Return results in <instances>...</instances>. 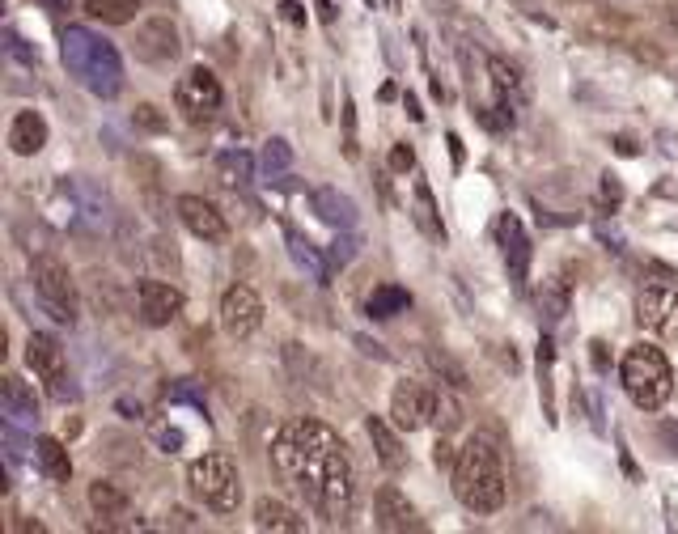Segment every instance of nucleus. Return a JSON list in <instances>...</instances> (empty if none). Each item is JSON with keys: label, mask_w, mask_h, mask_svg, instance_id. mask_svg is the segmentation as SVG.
<instances>
[{"label": "nucleus", "mask_w": 678, "mask_h": 534, "mask_svg": "<svg viewBox=\"0 0 678 534\" xmlns=\"http://www.w3.org/2000/svg\"><path fill=\"white\" fill-rule=\"evenodd\" d=\"M26 365L34 369V378H39L56 399H68V395H73V386H64V382H68L64 348L51 340V335H43V331L30 335V340H26Z\"/></svg>", "instance_id": "obj_9"}, {"label": "nucleus", "mask_w": 678, "mask_h": 534, "mask_svg": "<svg viewBox=\"0 0 678 534\" xmlns=\"http://www.w3.org/2000/svg\"><path fill=\"white\" fill-rule=\"evenodd\" d=\"M263 327V301L251 284H234L221 297V331L229 340H251V335Z\"/></svg>", "instance_id": "obj_10"}, {"label": "nucleus", "mask_w": 678, "mask_h": 534, "mask_svg": "<svg viewBox=\"0 0 678 534\" xmlns=\"http://www.w3.org/2000/svg\"><path fill=\"white\" fill-rule=\"evenodd\" d=\"M174 102H178V111H183L191 123H208L212 111L221 106V81L208 73V68H187L183 77H178L174 85Z\"/></svg>", "instance_id": "obj_8"}, {"label": "nucleus", "mask_w": 678, "mask_h": 534, "mask_svg": "<svg viewBox=\"0 0 678 534\" xmlns=\"http://www.w3.org/2000/svg\"><path fill=\"white\" fill-rule=\"evenodd\" d=\"M619 378H623V390H628V399L640 407V412H657L674 390V373H670L666 352L653 348V344H636V348L623 352Z\"/></svg>", "instance_id": "obj_3"}, {"label": "nucleus", "mask_w": 678, "mask_h": 534, "mask_svg": "<svg viewBox=\"0 0 678 534\" xmlns=\"http://www.w3.org/2000/svg\"><path fill=\"white\" fill-rule=\"evenodd\" d=\"M132 51L140 64H170V60H178V51H183V39H178L170 17H149V22L136 26Z\"/></svg>", "instance_id": "obj_11"}, {"label": "nucleus", "mask_w": 678, "mask_h": 534, "mask_svg": "<svg viewBox=\"0 0 678 534\" xmlns=\"http://www.w3.org/2000/svg\"><path fill=\"white\" fill-rule=\"evenodd\" d=\"M488 73H492L496 98H501V102H509V94H513V98H522V77H517V68H513V64H505L501 56H492V60H488ZM509 106H513V102H509Z\"/></svg>", "instance_id": "obj_29"}, {"label": "nucleus", "mask_w": 678, "mask_h": 534, "mask_svg": "<svg viewBox=\"0 0 678 534\" xmlns=\"http://www.w3.org/2000/svg\"><path fill=\"white\" fill-rule=\"evenodd\" d=\"M539 306L547 310V318H564V314H568V289H564V284H556V280L543 284Z\"/></svg>", "instance_id": "obj_30"}, {"label": "nucleus", "mask_w": 678, "mask_h": 534, "mask_svg": "<svg viewBox=\"0 0 678 534\" xmlns=\"http://www.w3.org/2000/svg\"><path fill=\"white\" fill-rule=\"evenodd\" d=\"M344 128H348V136H344V153L356 157V115H352V102H344Z\"/></svg>", "instance_id": "obj_35"}, {"label": "nucleus", "mask_w": 678, "mask_h": 534, "mask_svg": "<svg viewBox=\"0 0 678 534\" xmlns=\"http://www.w3.org/2000/svg\"><path fill=\"white\" fill-rule=\"evenodd\" d=\"M403 102H407V111H412V119H424V111H420V102H416V98H412V94H407V98H403Z\"/></svg>", "instance_id": "obj_39"}, {"label": "nucleus", "mask_w": 678, "mask_h": 534, "mask_svg": "<svg viewBox=\"0 0 678 534\" xmlns=\"http://www.w3.org/2000/svg\"><path fill=\"white\" fill-rule=\"evenodd\" d=\"M412 217H416V225H420V234H424V238L445 242V225H441V217H437V204H433V191H428V183H416Z\"/></svg>", "instance_id": "obj_26"}, {"label": "nucleus", "mask_w": 678, "mask_h": 534, "mask_svg": "<svg viewBox=\"0 0 678 534\" xmlns=\"http://www.w3.org/2000/svg\"><path fill=\"white\" fill-rule=\"evenodd\" d=\"M145 0H85V13L102 26H128L136 22V13Z\"/></svg>", "instance_id": "obj_25"}, {"label": "nucleus", "mask_w": 678, "mask_h": 534, "mask_svg": "<svg viewBox=\"0 0 678 534\" xmlns=\"http://www.w3.org/2000/svg\"><path fill=\"white\" fill-rule=\"evenodd\" d=\"M496 238H501L505 246V263H509V276L517 289H526V272H530V242L522 234V221L513 217V212H505L501 221H496Z\"/></svg>", "instance_id": "obj_16"}, {"label": "nucleus", "mask_w": 678, "mask_h": 534, "mask_svg": "<svg viewBox=\"0 0 678 534\" xmlns=\"http://www.w3.org/2000/svg\"><path fill=\"white\" fill-rule=\"evenodd\" d=\"M128 492H123L115 479H94L89 484V509L98 513L102 522H119V518H128Z\"/></svg>", "instance_id": "obj_21"}, {"label": "nucleus", "mask_w": 678, "mask_h": 534, "mask_svg": "<svg viewBox=\"0 0 678 534\" xmlns=\"http://www.w3.org/2000/svg\"><path fill=\"white\" fill-rule=\"evenodd\" d=\"M64 64L77 73V81L85 85V89H94V94H102V98H115L119 94V60H115V51L106 47L102 39H94L89 30H81V26H68L64 30Z\"/></svg>", "instance_id": "obj_4"}, {"label": "nucleus", "mask_w": 678, "mask_h": 534, "mask_svg": "<svg viewBox=\"0 0 678 534\" xmlns=\"http://www.w3.org/2000/svg\"><path fill=\"white\" fill-rule=\"evenodd\" d=\"M670 26H674V30H678V9H674V13H670Z\"/></svg>", "instance_id": "obj_40"}, {"label": "nucleus", "mask_w": 678, "mask_h": 534, "mask_svg": "<svg viewBox=\"0 0 678 534\" xmlns=\"http://www.w3.org/2000/svg\"><path fill=\"white\" fill-rule=\"evenodd\" d=\"M365 429H369V441H373V450H378V462H382V467H386V471H403V467H407V454H403V445H399L395 429H390L386 420H378V416H369Z\"/></svg>", "instance_id": "obj_23"}, {"label": "nucleus", "mask_w": 678, "mask_h": 534, "mask_svg": "<svg viewBox=\"0 0 678 534\" xmlns=\"http://www.w3.org/2000/svg\"><path fill=\"white\" fill-rule=\"evenodd\" d=\"M373 522H378V530H390V534L395 530H420L412 501H407L395 484L378 488V496H373Z\"/></svg>", "instance_id": "obj_15"}, {"label": "nucleus", "mask_w": 678, "mask_h": 534, "mask_svg": "<svg viewBox=\"0 0 678 534\" xmlns=\"http://www.w3.org/2000/svg\"><path fill=\"white\" fill-rule=\"evenodd\" d=\"M34 467H39L51 484H68V475H73V458H68L60 437H34Z\"/></svg>", "instance_id": "obj_19"}, {"label": "nucleus", "mask_w": 678, "mask_h": 534, "mask_svg": "<svg viewBox=\"0 0 678 534\" xmlns=\"http://www.w3.org/2000/svg\"><path fill=\"white\" fill-rule=\"evenodd\" d=\"M636 323L649 335L678 340V293L674 289H645L636 297Z\"/></svg>", "instance_id": "obj_13"}, {"label": "nucleus", "mask_w": 678, "mask_h": 534, "mask_svg": "<svg viewBox=\"0 0 678 534\" xmlns=\"http://www.w3.org/2000/svg\"><path fill=\"white\" fill-rule=\"evenodd\" d=\"M136 306L149 327H170L174 318L183 314L187 297H183V289H174L166 280H136Z\"/></svg>", "instance_id": "obj_12"}, {"label": "nucleus", "mask_w": 678, "mask_h": 534, "mask_svg": "<svg viewBox=\"0 0 678 534\" xmlns=\"http://www.w3.org/2000/svg\"><path fill=\"white\" fill-rule=\"evenodd\" d=\"M178 221H183L195 238H204V242H221L229 229H225V217H221V208L204 200V195H178Z\"/></svg>", "instance_id": "obj_14"}, {"label": "nucleus", "mask_w": 678, "mask_h": 534, "mask_svg": "<svg viewBox=\"0 0 678 534\" xmlns=\"http://www.w3.org/2000/svg\"><path fill=\"white\" fill-rule=\"evenodd\" d=\"M289 162H293L289 145H284V140H267V149H263V166H267V170H289Z\"/></svg>", "instance_id": "obj_32"}, {"label": "nucleus", "mask_w": 678, "mask_h": 534, "mask_svg": "<svg viewBox=\"0 0 678 534\" xmlns=\"http://www.w3.org/2000/svg\"><path fill=\"white\" fill-rule=\"evenodd\" d=\"M272 462L289 484L306 496V505L318 513L323 522H344L352 513V496H356V475L348 450L339 441L335 429H327L323 420H289L276 433L272 445Z\"/></svg>", "instance_id": "obj_1"}, {"label": "nucleus", "mask_w": 678, "mask_h": 534, "mask_svg": "<svg viewBox=\"0 0 678 534\" xmlns=\"http://www.w3.org/2000/svg\"><path fill=\"white\" fill-rule=\"evenodd\" d=\"M217 174H221L225 187H246L251 183V157H246L242 149H225L217 157Z\"/></svg>", "instance_id": "obj_28"}, {"label": "nucleus", "mask_w": 678, "mask_h": 534, "mask_svg": "<svg viewBox=\"0 0 678 534\" xmlns=\"http://www.w3.org/2000/svg\"><path fill=\"white\" fill-rule=\"evenodd\" d=\"M407 306H412V293L407 289H399V284H378V289L369 293V301H365V314L369 318H395Z\"/></svg>", "instance_id": "obj_24"}, {"label": "nucleus", "mask_w": 678, "mask_h": 534, "mask_svg": "<svg viewBox=\"0 0 678 534\" xmlns=\"http://www.w3.org/2000/svg\"><path fill=\"white\" fill-rule=\"evenodd\" d=\"M255 526H259V530L301 534V530H306V518H301V513H297L293 505L276 501V496H259V501H255Z\"/></svg>", "instance_id": "obj_20"}, {"label": "nucleus", "mask_w": 678, "mask_h": 534, "mask_svg": "<svg viewBox=\"0 0 678 534\" xmlns=\"http://www.w3.org/2000/svg\"><path fill=\"white\" fill-rule=\"evenodd\" d=\"M132 123H136L140 132H166V128H170V119H166L162 111H157L153 102H140V106H136V115H132Z\"/></svg>", "instance_id": "obj_31"}, {"label": "nucleus", "mask_w": 678, "mask_h": 534, "mask_svg": "<svg viewBox=\"0 0 678 534\" xmlns=\"http://www.w3.org/2000/svg\"><path fill=\"white\" fill-rule=\"evenodd\" d=\"M454 496L471 513H496L505 509V496H509V479H505V462L501 450L492 445V437L475 433L467 445L458 450L454 462Z\"/></svg>", "instance_id": "obj_2"}, {"label": "nucleus", "mask_w": 678, "mask_h": 534, "mask_svg": "<svg viewBox=\"0 0 678 534\" xmlns=\"http://www.w3.org/2000/svg\"><path fill=\"white\" fill-rule=\"evenodd\" d=\"M310 204H314L318 217H323L327 225H335V229H352L356 225V204L348 200V195H339L335 187H318L310 195Z\"/></svg>", "instance_id": "obj_22"}, {"label": "nucleus", "mask_w": 678, "mask_h": 534, "mask_svg": "<svg viewBox=\"0 0 678 534\" xmlns=\"http://www.w3.org/2000/svg\"><path fill=\"white\" fill-rule=\"evenodd\" d=\"M412 166H416L412 145H395V149H390V170H395V174H407Z\"/></svg>", "instance_id": "obj_34"}, {"label": "nucleus", "mask_w": 678, "mask_h": 534, "mask_svg": "<svg viewBox=\"0 0 678 534\" xmlns=\"http://www.w3.org/2000/svg\"><path fill=\"white\" fill-rule=\"evenodd\" d=\"M428 365H433L437 373H445V378H450V386H467V373H462L450 356H441V352H428Z\"/></svg>", "instance_id": "obj_33"}, {"label": "nucleus", "mask_w": 678, "mask_h": 534, "mask_svg": "<svg viewBox=\"0 0 678 534\" xmlns=\"http://www.w3.org/2000/svg\"><path fill=\"white\" fill-rule=\"evenodd\" d=\"M433 462H437V467H454V462H458L454 445H450V441H437V445H433Z\"/></svg>", "instance_id": "obj_36"}, {"label": "nucleus", "mask_w": 678, "mask_h": 534, "mask_svg": "<svg viewBox=\"0 0 678 534\" xmlns=\"http://www.w3.org/2000/svg\"><path fill=\"white\" fill-rule=\"evenodd\" d=\"M30 276H34V293H39L43 310L56 323H77V284L68 276V267L56 255H39Z\"/></svg>", "instance_id": "obj_6"}, {"label": "nucleus", "mask_w": 678, "mask_h": 534, "mask_svg": "<svg viewBox=\"0 0 678 534\" xmlns=\"http://www.w3.org/2000/svg\"><path fill=\"white\" fill-rule=\"evenodd\" d=\"M187 492L212 513H234L242 505V475L234 458L225 454H204L187 467Z\"/></svg>", "instance_id": "obj_5"}, {"label": "nucleus", "mask_w": 678, "mask_h": 534, "mask_svg": "<svg viewBox=\"0 0 678 534\" xmlns=\"http://www.w3.org/2000/svg\"><path fill=\"white\" fill-rule=\"evenodd\" d=\"M318 13H323V22H335V9H331V0H318Z\"/></svg>", "instance_id": "obj_38"}, {"label": "nucleus", "mask_w": 678, "mask_h": 534, "mask_svg": "<svg viewBox=\"0 0 678 534\" xmlns=\"http://www.w3.org/2000/svg\"><path fill=\"white\" fill-rule=\"evenodd\" d=\"M437 407H441V390L424 386V382H399L390 395V424L403 433H416L424 424H437Z\"/></svg>", "instance_id": "obj_7"}, {"label": "nucleus", "mask_w": 678, "mask_h": 534, "mask_svg": "<svg viewBox=\"0 0 678 534\" xmlns=\"http://www.w3.org/2000/svg\"><path fill=\"white\" fill-rule=\"evenodd\" d=\"M47 145V119L39 111H17L9 123V149L17 157H34Z\"/></svg>", "instance_id": "obj_17"}, {"label": "nucleus", "mask_w": 678, "mask_h": 534, "mask_svg": "<svg viewBox=\"0 0 678 534\" xmlns=\"http://www.w3.org/2000/svg\"><path fill=\"white\" fill-rule=\"evenodd\" d=\"M284 238H289V251H293V259H297L301 267H306V272H310L318 284H327V280H331V267H327L323 259H318V251H314V246H310L306 238L297 234V229H289V234H284Z\"/></svg>", "instance_id": "obj_27"}, {"label": "nucleus", "mask_w": 678, "mask_h": 534, "mask_svg": "<svg viewBox=\"0 0 678 534\" xmlns=\"http://www.w3.org/2000/svg\"><path fill=\"white\" fill-rule=\"evenodd\" d=\"M280 13H284V22H293V26H306V9H301L297 0H280Z\"/></svg>", "instance_id": "obj_37"}, {"label": "nucleus", "mask_w": 678, "mask_h": 534, "mask_svg": "<svg viewBox=\"0 0 678 534\" xmlns=\"http://www.w3.org/2000/svg\"><path fill=\"white\" fill-rule=\"evenodd\" d=\"M0 407H5L9 424H34V420H39V399H34L30 390H26V382L13 378V373L0 378Z\"/></svg>", "instance_id": "obj_18"}]
</instances>
